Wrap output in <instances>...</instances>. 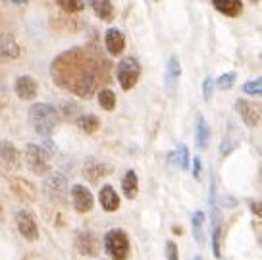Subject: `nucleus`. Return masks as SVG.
Wrapping results in <instances>:
<instances>
[{"label":"nucleus","mask_w":262,"mask_h":260,"mask_svg":"<svg viewBox=\"0 0 262 260\" xmlns=\"http://www.w3.org/2000/svg\"><path fill=\"white\" fill-rule=\"evenodd\" d=\"M50 73L58 87L72 91L81 98H89L97 87V62L85 49H72L62 52L52 62Z\"/></svg>","instance_id":"obj_1"},{"label":"nucleus","mask_w":262,"mask_h":260,"mask_svg":"<svg viewBox=\"0 0 262 260\" xmlns=\"http://www.w3.org/2000/svg\"><path fill=\"white\" fill-rule=\"evenodd\" d=\"M29 122L33 129L42 137H50L58 125V112L52 104L37 102L29 108Z\"/></svg>","instance_id":"obj_2"},{"label":"nucleus","mask_w":262,"mask_h":260,"mask_svg":"<svg viewBox=\"0 0 262 260\" xmlns=\"http://www.w3.org/2000/svg\"><path fill=\"white\" fill-rule=\"evenodd\" d=\"M104 249L112 260H127L131 254L129 237L123 229H110L104 235Z\"/></svg>","instance_id":"obj_3"},{"label":"nucleus","mask_w":262,"mask_h":260,"mask_svg":"<svg viewBox=\"0 0 262 260\" xmlns=\"http://www.w3.org/2000/svg\"><path fill=\"white\" fill-rule=\"evenodd\" d=\"M116 77H118V83H120V87L123 91L133 89L141 77V64L135 58H125L118 64Z\"/></svg>","instance_id":"obj_4"},{"label":"nucleus","mask_w":262,"mask_h":260,"mask_svg":"<svg viewBox=\"0 0 262 260\" xmlns=\"http://www.w3.org/2000/svg\"><path fill=\"white\" fill-rule=\"evenodd\" d=\"M25 164L33 174L42 176L50 170V156L39 145H27L25 146Z\"/></svg>","instance_id":"obj_5"},{"label":"nucleus","mask_w":262,"mask_h":260,"mask_svg":"<svg viewBox=\"0 0 262 260\" xmlns=\"http://www.w3.org/2000/svg\"><path fill=\"white\" fill-rule=\"evenodd\" d=\"M42 193L49 197L52 203H62L68 193V179L60 171H52L42 181Z\"/></svg>","instance_id":"obj_6"},{"label":"nucleus","mask_w":262,"mask_h":260,"mask_svg":"<svg viewBox=\"0 0 262 260\" xmlns=\"http://www.w3.org/2000/svg\"><path fill=\"white\" fill-rule=\"evenodd\" d=\"M181 77V64L178 56H170L166 62V72H164V91L170 98L176 97L178 93V85H180Z\"/></svg>","instance_id":"obj_7"},{"label":"nucleus","mask_w":262,"mask_h":260,"mask_svg":"<svg viewBox=\"0 0 262 260\" xmlns=\"http://www.w3.org/2000/svg\"><path fill=\"white\" fill-rule=\"evenodd\" d=\"M75 249L81 256L87 258H95L102 251V243L97 235H93L91 231H81L79 235L75 237Z\"/></svg>","instance_id":"obj_8"},{"label":"nucleus","mask_w":262,"mask_h":260,"mask_svg":"<svg viewBox=\"0 0 262 260\" xmlns=\"http://www.w3.org/2000/svg\"><path fill=\"white\" fill-rule=\"evenodd\" d=\"M235 110L237 114L241 116V120L245 122V125L249 127H258L260 125V106L254 104V102H249L245 98H237L235 100Z\"/></svg>","instance_id":"obj_9"},{"label":"nucleus","mask_w":262,"mask_h":260,"mask_svg":"<svg viewBox=\"0 0 262 260\" xmlns=\"http://www.w3.org/2000/svg\"><path fill=\"white\" fill-rule=\"evenodd\" d=\"M72 204H74V208L79 212V214H87V212H91L93 206H95L93 193H91L85 185L75 183V185H72Z\"/></svg>","instance_id":"obj_10"},{"label":"nucleus","mask_w":262,"mask_h":260,"mask_svg":"<svg viewBox=\"0 0 262 260\" xmlns=\"http://www.w3.org/2000/svg\"><path fill=\"white\" fill-rule=\"evenodd\" d=\"M16 224H17V229H19L21 237H25L27 241H37V239H39V228H37V222H35L31 212H27V210L17 212Z\"/></svg>","instance_id":"obj_11"},{"label":"nucleus","mask_w":262,"mask_h":260,"mask_svg":"<svg viewBox=\"0 0 262 260\" xmlns=\"http://www.w3.org/2000/svg\"><path fill=\"white\" fill-rule=\"evenodd\" d=\"M10 189L14 191V195L21 201L33 203L37 199V189L31 181H27L25 178H10Z\"/></svg>","instance_id":"obj_12"},{"label":"nucleus","mask_w":262,"mask_h":260,"mask_svg":"<svg viewBox=\"0 0 262 260\" xmlns=\"http://www.w3.org/2000/svg\"><path fill=\"white\" fill-rule=\"evenodd\" d=\"M21 54V47L12 33H0V60H16Z\"/></svg>","instance_id":"obj_13"},{"label":"nucleus","mask_w":262,"mask_h":260,"mask_svg":"<svg viewBox=\"0 0 262 260\" xmlns=\"http://www.w3.org/2000/svg\"><path fill=\"white\" fill-rule=\"evenodd\" d=\"M14 91H16V95L21 100H33L39 95V85H37V81L33 79L31 75H21V77H17Z\"/></svg>","instance_id":"obj_14"},{"label":"nucleus","mask_w":262,"mask_h":260,"mask_svg":"<svg viewBox=\"0 0 262 260\" xmlns=\"http://www.w3.org/2000/svg\"><path fill=\"white\" fill-rule=\"evenodd\" d=\"M239 145H241V131L237 129V125L233 122H229L228 131L224 135V141L220 145V155L222 156H229L233 150H237Z\"/></svg>","instance_id":"obj_15"},{"label":"nucleus","mask_w":262,"mask_h":260,"mask_svg":"<svg viewBox=\"0 0 262 260\" xmlns=\"http://www.w3.org/2000/svg\"><path fill=\"white\" fill-rule=\"evenodd\" d=\"M104 45L110 56H120L125 49V35L116 27H110L104 35Z\"/></svg>","instance_id":"obj_16"},{"label":"nucleus","mask_w":262,"mask_h":260,"mask_svg":"<svg viewBox=\"0 0 262 260\" xmlns=\"http://www.w3.org/2000/svg\"><path fill=\"white\" fill-rule=\"evenodd\" d=\"M210 2L226 17H239L243 12V0H210Z\"/></svg>","instance_id":"obj_17"},{"label":"nucleus","mask_w":262,"mask_h":260,"mask_svg":"<svg viewBox=\"0 0 262 260\" xmlns=\"http://www.w3.org/2000/svg\"><path fill=\"white\" fill-rule=\"evenodd\" d=\"M19 153L10 141H0V164L4 168H17Z\"/></svg>","instance_id":"obj_18"},{"label":"nucleus","mask_w":262,"mask_h":260,"mask_svg":"<svg viewBox=\"0 0 262 260\" xmlns=\"http://www.w3.org/2000/svg\"><path fill=\"white\" fill-rule=\"evenodd\" d=\"M98 201L106 212H116L120 208V197H118L112 185H102L100 193H98Z\"/></svg>","instance_id":"obj_19"},{"label":"nucleus","mask_w":262,"mask_h":260,"mask_svg":"<svg viewBox=\"0 0 262 260\" xmlns=\"http://www.w3.org/2000/svg\"><path fill=\"white\" fill-rule=\"evenodd\" d=\"M212 252L216 258L222 256V216L216 206H212Z\"/></svg>","instance_id":"obj_20"},{"label":"nucleus","mask_w":262,"mask_h":260,"mask_svg":"<svg viewBox=\"0 0 262 260\" xmlns=\"http://www.w3.org/2000/svg\"><path fill=\"white\" fill-rule=\"evenodd\" d=\"M195 139H196V146H199L201 150H205L206 146H208V141H210V125L206 123L203 114H196Z\"/></svg>","instance_id":"obj_21"},{"label":"nucleus","mask_w":262,"mask_h":260,"mask_svg":"<svg viewBox=\"0 0 262 260\" xmlns=\"http://www.w3.org/2000/svg\"><path fill=\"white\" fill-rule=\"evenodd\" d=\"M87 2L93 8V12L97 14V17H100L102 21H110L114 17V4H112V0H87Z\"/></svg>","instance_id":"obj_22"},{"label":"nucleus","mask_w":262,"mask_h":260,"mask_svg":"<svg viewBox=\"0 0 262 260\" xmlns=\"http://www.w3.org/2000/svg\"><path fill=\"white\" fill-rule=\"evenodd\" d=\"M122 189L123 195L127 197V199H135V197L139 195V176L133 170L125 171V176L122 179Z\"/></svg>","instance_id":"obj_23"},{"label":"nucleus","mask_w":262,"mask_h":260,"mask_svg":"<svg viewBox=\"0 0 262 260\" xmlns=\"http://www.w3.org/2000/svg\"><path fill=\"white\" fill-rule=\"evenodd\" d=\"M77 127L83 131V133H87V135H91V133H95V131L100 129V120H98L95 114H83L77 118Z\"/></svg>","instance_id":"obj_24"},{"label":"nucleus","mask_w":262,"mask_h":260,"mask_svg":"<svg viewBox=\"0 0 262 260\" xmlns=\"http://www.w3.org/2000/svg\"><path fill=\"white\" fill-rule=\"evenodd\" d=\"M112 171V168L110 166H106V164H93V166H89V168H85V178L89 179L91 183H98L100 181V178H104V176H108Z\"/></svg>","instance_id":"obj_25"},{"label":"nucleus","mask_w":262,"mask_h":260,"mask_svg":"<svg viewBox=\"0 0 262 260\" xmlns=\"http://www.w3.org/2000/svg\"><path fill=\"white\" fill-rule=\"evenodd\" d=\"M98 104L104 108L106 112H112L116 108V93L112 89H102L98 91Z\"/></svg>","instance_id":"obj_26"},{"label":"nucleus","mask_w":262,"mask_h":260,"mask_svg":"<svg viewBox=\"0 0 262 260\" xmlns=\"http://www.w3.org/2000/svg\"><path fill=\"white\" fill-rule=\"evenodd\" d=\"M191 226H193V237L196 243H203V226H205V212H195L191 218Z\"/></svg>","instance_id":"obj_27"},{"label":"nucleus","mask_w":262,"mask_h":260,"mask_svg":"<svg viewBox=\"0 0 262 260\" xmlns=\"http://www.w3.org/2000/svg\"><path fill=\"white\" fill-rule=\"evenodd\" d=\"M56 4L68 14H79L85 10V0H56Z\"/></svg>","instance_id":"obj_28"},{"label":"nucleus","mask_w":262,"mask_h":260,"mask_svg":"<svg viewBox=\"0 0 262 260\" xmlns=\"http://www.w3.org/2000/svg\"><path fill=\"white\" fill-rule=\"evenodd\" d=\"M176 156V162L180 166V170H189V148L187 145H180L178 146V150L173 153Z\"/></svg>","instance_id":"obj_29"},{"label":"nucleus","mask_w":262,"mask_h":260,"mask_svg":"<svg viewBox=\"0 0 262 260\" xmlns=\"http://www.w3.org/2000/svg\"><path fill=\"white\" fill-rule=\"evenodd\" d=\"M235 79H237V73H235V72H226V73H222L220 77H218L216 85H218V89H231V87H233V83H235Z\"/></svg>","instance_id":"obj_30"},{"label":"nucleus","mask_w":262,"mask_h":260,"mask_svg":"<svg viewBox=\"0 0 262 260\" xmlns=\"http://www.w3.org/2000/svg\"><path fill=\"white\" fill-rule=\"evenodd\" d=\"M243 93L247 95H251V97H260L262 95V79L260 77H256L253 81H247L243 85Z\"/></svg>","instance_id":"obj_31"},{"label":"nucleus","mask_w":262,"mask_h":260,"mask_svg":"<svg viewBox=\"0 0 262 260\" xmlns=\"http://www.w3.org/2000/svg\"><path fill=\"white\" fill-rule=\"evenodd\" d=\"M214 97V79L212 77H206L205 81H203V98H205L206 102H210Z\"/></svg>","instance_id":"obj_32"},{"label":"nucleus","mask_w":262,"mask_h":260,"mask_svg":"<svg viewBox=\"0 0 262 260\" xmlns=\"http://www.w3.org/2000/svg\"><path fill=\"white\" fill-rule=\"evenodd\" d=\"M166 258L168 260H180L178 245L173 243V241H166Z\"/></svg>","instance_id":"obj_33"},{"label":"nucleus","mask_w":262,"mask_h":260,"mask_svg":"<svg viewBox=\"0 0 262 260\" xmlns=\"http://www.w3.org/2000/svg\"><path fill=\"white\" fill-rule=\"evenodd\" d=\"M201 170H203V162H201V158L199 156H195L193 158V178L195 179H201Z\"/></svg>","instance_id":"obj_34"},{"label":"nucleus","mask_w":262,"mask_h":260,"mask_svg":"<svg viewBox=\"0 0 262 260\" xmlns=\"http://www.w3.org/2000/svg\"><path fill=\"white\" fill-rule=\"evenodd\" d=\"M249 206H251V210L256 218H260L262 216V206H260V201H249Z\"/></svg>","instance_id":"obj_35"},{"label":"nucleus","mask_w":262,"mask_h":260,"mask_svg":"<svg viewBox=\"0 0 262 260\" xmlns=\"http://www.w3.org/2000/svg\"><path fill=\"white\" fill-rule=\"evenodd\" d=\"M14 4H27V0H12Z\"/></svg>","instance_id":"obj_36"},{"label":"nucleus","mask_w":262,"mask_h":260,"mask_svg":"<svg viewBox=\"0 0 262 260\" xmlns=\"http://www.w3.org/2000/svg\"><path fill=\"white\" fill-rule=\"evenodd\" d=\"M193 260H203V256H201V254H195V258Z\"/></svg>","instance_id":"obj_37"},{"label":"nucleus","mask_w":262,"mask_h":260,"mask_svg":"<svg viewBox=\"0 0 262 260\" xmlns=\"http://www.w3.org/2000/svg\"><path fill=\"white\" fill-rule=\"evenodd\" d=\"M0 216H2V206H0Z\"/></svg>","instance_id":"obj_38"}]
</instances>
